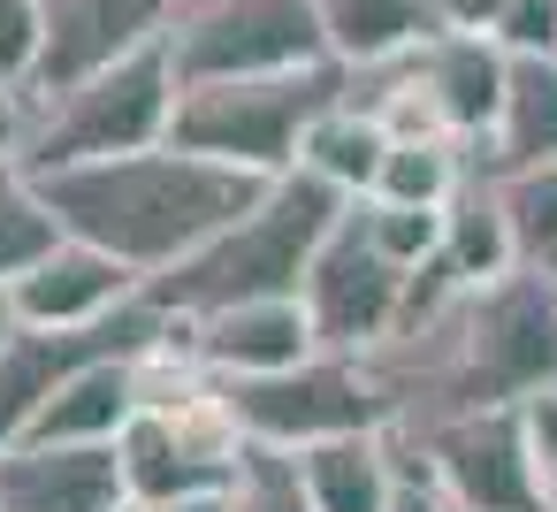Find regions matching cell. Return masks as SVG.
Here are the masks:
<instances>
[{
	"label": "cell",
	"instance_id": "6da1fadb",
	"mask_svg": "<svg viewBox=\"0 0 557 512\" xmlns=\"http://www.w3.org/2000/svg\"><path fill=\"white\" fill-rule=\"evenodd\" d=\"M389 420L428 428L450 413L527 405L557 382V283L542 268H511L496 283H466L435 321L389 329L367 352Z\"/></svg>",
	"mask_w": 557,
	"mask_h": 512
},
{
	"label": "cell",
	"instance_id": "7a4b0ae2",
	"mask_svg": "<svg viewBox=\"0 0 557 512\" xmlns=\"http://www.w3.org/2000/svg\"><path fill=\"white\" fill-rule=\"evenodd\" d=\"M275 176L207 161L176 138L138 146V154H100V161H62L39 169V199L54 207L62 237H85L100 253H115L138 276H161L176 260H191L207 237H222Z\"/></svg>",
	"mask_w": 557,
	"mask_h": 512
},
{
	"label": "cell",
	"instance_id": "3957f363",
	"mask_svg": "<svg viewBox=\"0 0 557 512\" xmlns=\"http://www.w3.org/2000/svg\"><path fill=\"white\" fill-rule=\"evenodd\" d=\"M336 215H344V192L290 169L222 237H207L191 260L146 276V291L176 314H222V306H245V298H298V283H306L321 237L336 230Z\"/></svg>",
	"mask_w": 557,
	"mask_h": 512
},
{
	"label": "cell",
	"instance_id": "277c9868",
	"mask_svg": "<svg viewBox=\"0 0 557 512\" xmlns=\"http://www.w3.org/2000/svg\"><path fill=\"white\" fill-rule=\"evenodd\" d=\"M344 93V62H298V70H268V77H214V85H184L169 138L252 169V176H290L298 146L313 131V115Z\"/></svg>",
	"mask_w": 557,
	"mask_h": 512
},
{
	"label": "cell",
	"instance_id": "5b68a950",
	"mask_svg": "<svg viewBox=\"0 0 557 512\" xmlns=\"http://www.w3.org/2000/svg\"><path fill=\"white\" fill-rule=\"evenodd\" d=\"M176 62H169V39L32 100V138H24V169H62V161H100V154H138V146H161L169 138V115H176Z\"/></svg>",
	"mask_w": 557,
	"mask_h": 512
},
{
	"label": "cell",
	"instance_id": "8992f818",
	"mask_svg": "<svg viewBox=\"0 0 557 512\" xmlns=\"http://www.w3.org/2000/svg\"><path fill=\"white\" fill-rule=\"evenodd\" d=\"M230 405H237L245 443H275V451H306L321 436L389 420V398H382L367 352H306L298 367L245 375V382H230Z\"/></svg>",
	"mask_w": 557,
	"mask_h": 512
},
{
	"label": "cell",
	"instance_id": "52a82bcc",
	"mask_svg": "<svg viewBox=\"0 0 557 512\" xmlns=\"http://www.w3.org/2000/svg\"><path fill=\"white\" fill-rule=\"evenodd\" d=\"M169 62L184 85H214V77L329 62V39H321L313 0H191L169 32Z\"/></svg>",
	"mask_w": 557,
	"mask_h": 512
},
{
	"label": "cell",
	"instance_id": "ba28073f",
	"mask_svg": "<svg viewBox=\"0 0 557 512\" xmlns=\"http://www.w3.org/2000/svg\"><path fill=\"white\" fill-rule=\"evenodd\" d=\"M428 459V481L458 504V512H549L542 481H534V451H527V413L519 405H488V413H450L428 428H405Z\"/></svg>",
	"mask_w": 557,
	"mask_h": 512
},
{
	"label": "cell",
	"instance_id": "9c48e42d",
	"mask_svg": "<svg viewBox=\"0 0 557 512\" xmlns=\"http://www.w3.org/2000/svg\"><path fill=\"white\" fill-rule=\"evenodd\" d=\"M397 298H405V268L382 260V245L367 237L359 207L344 199L336 230L321 237L306 283H298V306L313 321V344L321 352H374L389 329H397Z\"/></svg>",
	"mask_w": 557,
	"mask_h": 512
},
{
	"label": "cell",
	"instance_id": "30bf717a",
	"mask_svg": "<svg viewBox=\"0 0 557 512\" xmlns=\"http://www.w3.org/2000/svg\"><path fill=\"white\" fill-rule=\"evenodd\" d=\"M191 9V0H47V54H39V77L24 85L32 100L153 47L176 32V16Z\"/></svg>",
	"mask_w": 557,
	"mask_h": 512
},
{
	"label": "cell",
	"instance_id": "8fae6325",
	"mask_svg": "<svg viewBox=\"0 0 557 512\" xmlns=\"http://www.w3.org/2000/svg\"><path fill=\"white\" fill-rule=\"evenodd\" d=\"M138 283H146V276L123 268L115 253H100V245H85V237H62L47 260H32V268L9 283V298H16V321H32V329H92V321H108Z\"/></svg>",
	"mask_w": 557,
	"mask_h": 512
},
{
	"label": "cell",
	"instance_id": "7c38bea8",
	"mask_svg": "<svg viewBox=\"0 0 557 512\" xmlns=\"http://www.w3.org/2000/svg\"><path fill=\"white\" fill-rule=\"evenodd\" d=\"M0 512H123L115 443H9Z\"/></svg>",
	"mask_w": 557,
	"mask_h": 512
},
{
	"label": "cell",
	"instance_id": "4fadbf2b",
	"mask_svg": "<svg viewBox=\"0 0 557 512\" xmlns=\"http://www.w3.org/2000/svg\"><path fill=\"white\" fill-rule=\"evenodd\" d=\"M306 352H321V344H313V321H306L298 298H245V306L199 314V367L222 375V382L298 367Z\"/></svg>",
	"mask_w": 557,
	"mask_h": 512
},
{
	"label": "cell",
	"instance_id": "5bb4252c",
	"mask_svg": "<svg viewBox=\"0 0 557 512\" xmlns=\"http://www.w3.org/2000/svg\"><path fill=\"white\" fill-rule=\"evenodd\" d=\"M115 466H123V497L131 504H176V497H222L237 466L207 459L199 443H184V428L161 405H138L131 428L115 436Z\"/></svg>",
	"mask_w": 557,
	"mask_h": 512
},
{
	"label": "cell",
	"instance_id": "9a60e30c",
	"mask_svg": "<svg viewBox=\"0 0 557 512\" xmlns=\"http://www.w3.org/2000/svg\"><path fill=\"white\" fill-rule=\"evenodd\" d=\"M412 70H420V77H428V93L443 100L450 131H458L466 146H488L496 108H504L511 54H504L488 32H435L428 47H412Z\"/></svg>",
	"mask_w": 557,
	"mask_h": 512
},
{
	"label": "cell",
	"instance_id": "2e32d148",
	"mask_svg": "<svg viewBox=\"0 0 557 512\" xmlns=\"http://www.w3.org/2000/svg\"><path fill=\"white\" fill-rule=\"evenodd\" d=\"M298 474H306V497L313 512H389L397 497V436L389 420L382 428H351V436H321L298 451Z\"/></svg>",
	"mask_w": 557,
	"mask_h": 512
},
{
	"label": "cell",
	"instance_id": "e0dca14e",
	"mask_svg": "<svg viewBox=\"0 0 557 512\" xmlns=\"http://www.w3.org/2000/svg\"><path fill=\"white\" fill-rule=\"evenodd\" d=\"M534 161H557V54H511L496 131L488 146H466V169L481 176L534 169Z\"/></svg>",
	"mask_w": 557,
	"mask_h": 512
},
{
	"label": "cell",
	"instance_id": "ac0fdd59",
	"mask_svg": "<svg viewBox=\"0 0 557 512\" xmlns=\"http://www.w3.org/2000/svg\"><path fill=\"white\" fill-rule=\"evenodd\" d=\"M138 413V359H85L77 375L54 382V398L39 405V420L24 428V443H115Z\"/></svg>",
	"mask_w": 557,
	"mask_h": 512
},
{
	"label": "cell",
	"instance_id": "d6986e66",
	"mask_svg": "<svg viewBox=\"0 0 557 512\" xmlns=\"http://www.w3.org/2000/svg\"><path fill=\"white\" fill-rule=\"evenodd\" d=\"M313 9H321L329 62H344V70H382L443 32L435 0H313Z\"/></svg>",
	"mask_w": 557,
	"mask_h": 512
},
{
	"label": "cell",
	"instance_id": "ffe728a7",
	"mask_svg": "<svg viewBox=\"0 0 557 512\" xmlns=\"http://www.w3.org/2000/svg\"><path fill=\"white\" fill-rule=\"evenodd\" d=\"M382 154H389V131L374 123V108H359L351 93H336V100L313 115L306 146H298V169L321 176V184H336L344 199H359V192H374Z\"/></svg>",
	"mask_w": 557,
	"mask_h": 512
},
{
	"label": "cell",
	"instance_id": "44dd1931",
	"mask_svg": "<svg viewBox=\"0 0 557 512\" xmlns=\"http://www.w3.org/2000/svg\"><path fill=\"white\" fill-rule=\"evenodd\" d=\"M443 260H450L466 283H496V276L519 268L511 222H504V207H496V176L473 169V176L450 192V207H443Z\"/></svg>",
	"mask_w": 557,
	"mask_h": 512
},
{
	"label": "cell",
	"instance_id": "7402d4cb",
	"mask_svg": "<svg viewBox=\"0 0 557 512\" xmlns=\"http://www.w3.org/2000/svg\"><path fill=\"white\" fill-rule=\"evenodd\" d=\"M466 138H389L374 199H405V207H450V192L466 184Z\"/></svg>",
	"mask_w": 557,
	"mask_h": 512
},
{
	"label": "cell",
	"instance_id": "603a6c76",
	"mask_svg": "<svg viewBox=\"0 0 557 512\" xmlns=\"http://www.w3.org/2000/svg\"><path fill=\"white\" fill-rule=\"evenodd\" d=\"M62 245V222H54V207L39 199V176L24 169V161H9L0 154V283H16L32 260H47Z\"/></svg>",
	"mask_w": 557,
	"mask_h": 512
},
{
	"label": "cell",
	"instance_id": "cb8c5ba5",
	"mask_svg": "<svg viewBox=\"0 0 557 512\" xmlns=\"http://www.w3.org/2000/svg\"><path fill=\"white\" fill-rule=\"evenodd\" d=\"M496 207L511 222V253L519 268H557V161H534V169H504L496 176Z\"/></svg>",
	"mask_w": 557,
	"mask_h": 512
},
{
	"label": "cell",
	"instance_id": "d4e9b609",
	"mask_svg": "<svg viewBox=\"0 0 557 512\" xmlns=\"http://www.w3.org/2000/svg\"><path fill=\"white\" fill-rule=\"evenodd\" d=\"M222 512H313L306 474H298V451L245 443V459H237V474L222 489Z\"/></svg>",
	"mask_w": 557,
	"mask_h": 512
},
{
	"label": "cell",
	"instance_id": "484cf974",
	"mask_svg": "<svg viewBox=\"0 0 557 512\" xmlns=\"http://www.w3.org/2000/svg\"><path fill=\"white\" fill-rule=\"evenodd\" d=\"M351 207H359L367 237L382 245V260L420 268L428 253H443V207H405V199H374V192H359Z\"/></svg>",
	"mask_w": 557,
	"mask_h": 512
},
{
	"label": "cell",
	"instance_id": "4316f807",
	"mask_svg": "<svg viewBox=\"0 0 557 512\" xmlns=\"http://www.w3.org/2000/svg\"><path fill=\"white\" fill-rule=\"evenodd\" d=\"M47 54V0H0V85H32Z\"/></svg>",
	"mask_w": 557,
	"mask_h": 512
},
{
	"label": "cell",
	"instance_id": "83f0119b",
	"mask_svg": "<svg viewBox=\"0 0 557 512\" xmlns=\"http://www.w3.org/2000/svg\"><path fill=\"white\" fill-rule=\"evenodd\" d=\"M488 39L504 54H557V0H511L488 24Z\"/></svg>",
	"mask_w": 557,
	"mask_h": 512
},
{
	"label": "cell",
	"instance_id": "f1b7e54d",
	"mask_svg": "<svg viewBox=\"0 0 557 512\" xmlns=\"http://www.w3.org/2000/svg\"><path fill=\"white\" fill-rule=\"evenodd\" d=\"M527 451H534V481H542V504L557 512V382L549 390H534L527 405Z\"/></svg>",
	"mask_w": 557,
	"mask_h": 512
},
{
	"label": "cell",
	"instance_id": "f546056e",
	"mask_svg": "<svg viewBox=\"0 0 557 512\" xmlns=\"http://www.w3.org/2000/svg\"><path fill=\"white\" fill-rule=\"evenodd\" d=\"M389 512H458V504H450L428 474H405V481H397V497H389Z\"/></svg>",
	"mask_w": 557,
	"mask_h": 512
},
{
	"label": "cell",
	"instance_id": "4dcf8cb0",
	"mask_svg": "<svg viewBox=\"0 0 557 512\" xmlns=\"http://www.w3.org/2000/svg\"><path fill=\"white\" fill-rule=\"evenodd\" d=\"M123 512H222V497H176V504H131L123 497Z\"/></svg>",
	"mask_w": 557,
	"mask_h": 512
},
{
	"label": "cell",
	"instance_id": "1f68e13d",
	"mask_svg": "<svg viewBox=\"0 0 557 512\" xmlns=\"http://www.w3.org/2000/svg\"><path fill=\"white\" fill-rule=\"evenodd\" d=\"M9 329H16V298H9V283H0V344H9Z\"/></svg>",
	"mask_w": 557,
	"mask_h": 512
},
{
	"label": "cell",
	"instance_id": "d6a6232c",
	"mask_svg": "<svg viewBox=\"0 0 557 512\" xmlns=\"http://www.w3.org/2000/svg\"><path fill=\"white\" fill-rule=\"evenodd\" d=\"M549 283H557V268H549Z\"/></svg>",
	"mask_w": 557,
	"mask_h": 512
}]
</instances>
